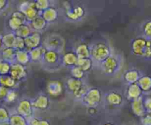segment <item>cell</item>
I'll return each instance as SVG.
<instances>
[{
    "mask_svg": "<svg viewBox=\"0 0 151 125\" xmlns=\"http://www.w3.org/2000/svg\"><path fill=\"white\" fill-rule=\"evenodd\" d=\"M38 125H51L50 124V121L47 120H45V119H41L38 124Z\"/></svg>",
    "mask_w": 151,
    "mask_h": 125,
    "instance_id": "47",
    "label": "cell"
},
{
    "mask_svg": "<svg viewBox=\"0 0 151 125\" xmlns=\"http://www.w3.org/2000/svg\"><path fill=\"white\" fill-rule=\"evenodd\" d=\"M147 39L145 37H138L131 43V51L134 55L142 57L147 48Z\"/></svg>",
    "mask_w": 151,
    "mask_h": 125,
    "instance_id": "9",
    "label": "cell"
},
{
    "mask_svg": "<svg viewBox=\"0 0 151 125\" xmlns=\"http://www.w3.org/2000/svg\"><path fill=\"white\" fill-rule=\"evenodd\" d=\"M29 25L31 27L33 32H42L47 28V24L42 18L41 16L36 17L34 20L29 23Z\"/></svg>",
    "mask_w": 151,
    "mask_h": 125,
    "instance_id": "22",
    "label": "cell"
},
{
    "mask_svg": "<svg viewBox=\"0 0 151 125\" xmlns=\"http://www.w3.org/2000/svg\"><path fill=\"white\" fill-rule=\"evenodd\" d=\"M79 58L76 54L74 51H70L65 52L63 55H62V64L65 67L73 68L76 66L77 64Z\"/></svg>",
    "mask_w": 151,
    "mask_h": 125,
    "instance_id": "16",
    "label": "cell"
},
{
    "mask_svg": "<svg viewBox=\"0 0 151 125\" xmlns=\"http://www.w3.org/2000/svg\"><path fill=\"white\" fill-rule=\"evenodd\" d=\"M111 54V48L105 43H96L91 47V59L96 64H101Z\"/></svg>",
    "mask_w": 151,
    "mask_h": 125,
    "instance_id": "1",
    "label": "cell"
},
{
    "mask_svg": "<svg viewBox=\"0 0 151 125\" xmlns=\"http://www.w3.org/2000/svg\"><path fill=\"white\" fill-rule=\"evenodd\" d=\"M16 38H17V36L14 32H8V33L2 35L3 48H13Z\"/></svg>",
    "mask_w": 151,
    "mask_h": 125,
    "instance_id": "31",
    "label": "cell"
},
{
    "mask_svg": "<svg viewBox=\"0 0 151 125\" xmlns=\"http://www.w3.org/2000/svg\"><path fill=\"white\" fill-rule=\"evenodd\" d=\"M34 4L36 10L40 13L43 12L51 6L50 1L49 0H36L34 1Z\"/></svg>",
    "mask_w": 151,
    "mask_h": 125,
    "instance_id": "33",
    "label": "cell"
},
{
    "mask_svg": "<svg viewBox=\"0 0 151 125\" xmlns=\"http://www.w3.org/2000/svg\"><path fill=\"white\" fill-rule=\"evenodd\" d=\"M0 125H11L9 122H3V123H0Z\"/></svg>",
    "mask_w": 151,
    "mask_h": 125,
    "instance_id": "51",
    "label": "cell"
},
{
    "mask_svg": "<svg viewBox=\"0 0 151 125\" xmlns=\"http://www.w3.org/2000/svg\"><path fill=\"white\" fill-rule=\"evenodd\" d=\"M32 32H33V30H32L30 26L27 23H25V24H22L14 33L17 37H19V38L25 39Z\"/></svg>",
    "mask_w": 151,
    "mask_h": 125,
    "instance_id": "29",
    "label": "cell"
},
{
    "mask_svg": "<svg viewBox=\"0 0 151 125\" xmlns=\"http://www.w3.org/2000/svg\"><path fill=\"white\" fill-rule=\"evenodd\" d=\"M126 97L130 102L139 100L143 97V91L137 83H133L127 85L126 88Z\"/></svg>",
    "mask_w": 151,
    "mask_h": 125,
    "instance_id": "12",
    "label": "cell"
},
{
    "mask_svg": "<svg viewBox=\"0 0 151 125\" xmlns=\"http://www.w3.org/2000/svg\"><path fill=\"white\" fill-rule=\"evenodd\" d=\"M142 58L145 60H151V40L147 39V48L145 49L144 55Z\"/></svg>",
    "mask_w": 151,
    "mask_h": 125,
    "instance_id": "41",
    "label": "cell"
},
{
    "mask_svg": "<svg viewBox=\"0 0 151 125\" xmlns=\"http://www.w3.org/2000/svg\"><path fill=\"white\" fill-rule=\"evenodd\" d=\"M142 125H151V113H147L142 118H140Z\"/></svg>",
    "mask_w": 151,
    "mask_h": 125,
    "instance_id": "42",
    "label": "cell"
},
{
    "mask_svg": "<svg viewBox=\"0 0 151 125\" xmlns=\"http://www.w3.org/2000/svg\"><path fill=\"white\" fill-rule=\"evenodd\" d=\"M130 107H131L132 112L136 116L142 118L147 113L146 109L144 105L143 97H141L139 100L132 101L130 103Z\"/></svg>",
    "mask_w": 151,
    "mask_h": 125,
    "instance_id": "17",
    "label": "cell"
},
{
    "mask_svg": "<svg viewBox=\"0 0 151 125\" xmlns=\"http://www.w3.org/2000/svg\"><path fill=\"white\" fill-rule=\"evenodd\" d=\"M102 100L101 91L97 88H91L82 99V102L88 107H96Z\"/></svg>",
    "mask_w": 151,
    "mask_h": 125,
    "instance_id": "4",
    "label": "cell"
},
{
    "mask_svg": "<svg viewBox=\"0 0 151 125\" xmlns=\"http://www.w3.org/2000/svg\"><path fill=\"white\" fill-rule=\"evenodd\" d=\"M74 52L77 55L79 59H84V58H91V47L86 44H78L76 47Z\"/></svg>",
    "mask_w": 151,
    "mask_h": 125,
    "instance_id": "19",
    "label": "cell"
},
{
    "mask_svg": "<svg viewBox=\"0 0 151 125\" xmlns=\"http://www.w3.org/2000/svg\"><path fill=\"white\" fill-rule=\"evenodd\" d=\"M40 16L42 17L43 19L47 22V24H51L55 22L59 18V12L56 8L50 6L45 11L40 13Z\"/></svg>",
    "mask_w": 151,
    "mask_h": 125,
    "instance_id": "18",
    "label": "cell"
},
{
    "mask_svg": "<svg viewBox=\"0 0 151 125\" xmlns=\"http://www.w3.org/2000/svg\"><path fill=\"white\" fill-rule=\"evenodd\" d=\"M24 42H25L26 50L27 51L42 47V36L41 32L33 31V32L24 39Z\"/></svg>",
    "mask_w": 151,
    "mask_h": 125,
    "instance_id": "11",
    "label": "cell"
},
{
    "mask_svg": "<svg viewBox=\"0 0 151 125\" xmlns=\"http://www.w3.org/2000/svg\"><path fill=\"white\" fill-rule=\"evenodd\" d=\"M16 51L14 48H2L1 50V60L8 62L10 64L15 63Z\"/></svg>",
    "mask_w": 151,
    "mask_h": 125,
    "instance_id": "26",
    "label": "cell"
},
{
    "mask_svg": "<svg viewBox=\"0 0 151 125\" xmlns=\"http://www.w3.org/2000/svg\"><path fill=\"white\" fill-rule=\"evenodd\" d=\"M94 65V62L91 58H84V59H79L77 62L76 66H79L82 71L85 72L91 71L93 69Z\"/></svg>",
    "mask_w": 151,
    "mask_h": 125,
    "instance_id": "30",
    "label": "cell"
},
{
    "mask_svg": "<svg viewBox=\"0 0 151 125\" xmlns=\"http://www.w3.org/2000/svg\"><path fill=\"white\" fill-rule=\"evenodd\" d=\"M124 125H132V124H124Z\"/></svg>",
    "mask_w": 151,
    "mask_h": 125,
    "instance_id": "52",
    "label": "cell"
},
{
    "mask_svg": "<svg viewBox=\"0 0 151 125\" xmlns=\"http://www.w3.org/2000/svg\"><path fill=\"white\" fill-rule=\"evenodd\" d=\"M88 90H89L88 85L87 84H85V83H84L83 85H82L79 90H76V92H74V93H73L72 94L73 95L74 98H75L76 100H82V99L84 98V97L85 96V94H86Z\"/></svg>",
    "mask_w": 151,
    "mask_h": 125,
    "instance_id": "34",
    "label": "cell"
},
{
    "mask_svg": "<svg viewBox=\"0 0 151 125\" xmlns=\"http://www.w3.org/2000/svg\"><path fill=\"white\" fill-rule=\"evenodd\" d=\"M62 46H63V41L62 38H58V37H51L45 41V45L44 46V47L46 49L55 50L59 52Z\"/></svg>",
    "mask_w": 151,
    "mask_h": 125,
    "instance_id": "21",
    "label": "cell"
},
{
    "mask_svg": "<svg viewBox=\"0 0 151 125\" xmlns=\"http://www.w3.org/2000/svg\"><path fill=\"white\" fill-rule=\"evenodd\" d=\"M41 120L40 119L37 117H35L34 116L33 117L30 118L29 119H27V123H28V125H38L40 121Z\"/></svg>",
    "mask_w": 151,
    "mask_h": 125,
    "instance_id": "45",
    "label": "cell"
},
{
    "mask_svg": "<svg viewBox=\"0 0 151 125\" xmlns=\"http://www.w3.org/2000/svg\"><path fill=\"white\" fill-rule=\"evenodd\" d=\"M9 75L17 82L24 80L27 76V69L25 66L21 65L17 63L11 64Z\"/></svg>",
    "mask_w": 151,
    "mask_h": 125,
    "instance_id": "10",
    "label": "cell"
},
{
    "mask_svg": "<svg viewBox=\"0 0 151 125\" xmlns=\"http://www.w3.org/2000/svg\"><path fill=\"white\" fill-rule=\"evenodd\" d=\"M43 64L46 67H56L62 64V55L60 52L55 50L46 49L43 54L42 60Z\"/></svg>",
    "mask_w": 151,
    "mask_h": 125,
    "instance_id": "5",
    "label": "cell"
},
{
    "mask_svg": "<svg viewBox=\"0 0 151 125\" xmlns=\"http://www.w3.org/2000/svg\"><path fill=\"white\" fill-rule=\"evenodd\" d=\"M46 49L43 46L38 48L33 49L28 51L29 56H30V62L33 63H39L42 60L43 54L45 52Z\"/></svg>",
    "mask_w": 151,
    "mask_h": 125,
    "instance_id": "24",
    "label": "cell"
},
{
    "mask_svg": "<svg viewBox=\"0 0 151 125\" xmlns=\"http://www.w3.org/2000/svg\"><path fill=\"white\" fill-rule=\"evenodd\" d=\"M11 64L3 60H0V76L9 75Z\"/></svg>",
    "mask_w": 151,
    "mask_h": 125,
    "instance_id": "35",
    "label": "cell"
},
{
    "mask_svg": "<svg viewBox=\"0 0 151 125\" xmlns=\"http://www.w3.org/2000/svg\"><path fill=\"white\" fill-rule=\"evenodd\" d=\"M46 90L47 93L52 97H59L62 95L64 91V85L63 83L59 80L53 79L50 80L47 83L46 86Z\"/></svg>",
    "mask_w": 151,
    "mask_h": 125,
    "instance_id": "8",
    "label": "cell"
},
{
    "mask_svg": "<svg viewBox=\"0 0 151 125\" xmlns=\"http://www.w3.org/2000/svg\"><path fill=\"white\" fill-rule=\"evenodd\" d=\"M13 48L16 50H24L26 49L25 42H24V38L17 37L14 41V47Z\"/></svg>",
    "mask_w": 151,
    "mask_h": 125,
    "instance_id": "40",
    "label": "cell"
},
{
    "mask_svg": "<svg viewBox=\"0 0 151 125\" xmlns=\"http://www.w3.org/2000/svg\"><path fill=\"white\" fill-rule=\"evenodd\" d=\"M101 125H115V124L113 123H111V122H106V123L103 124H101Z\"/></svg>",
    "mask_w": 151,
    "mask_h": 125,
    "instance_id": "50",
    "label": "cell"
},
{
    "mask_svg": "<svg viewBox=\"0 0 151 125\" xmlns=\"http://www.w3.org/2000/svg\"><path fill=\"white\" fill-rule=\"evenodd\" d=\"M18 11L22 13L26 18V22L29 24L36 17L40 16V13L36 10L34 2H22L18 6Z\"/></svg>",
    "mask_w": 151,
    "mask_h": 125,
    "instance_id": "3",
    "label": "cell"
},
{
    "mask_svg": "<svg viewBox=\"0 0 151 125\" xmlns=\"http://www.w3.org/2000/svg\"><path fill=\"white\" fill-rule=\"evenodd\" d=\"M10 116L11 114L8 109L5 107L0 106V123L9 121Z\"/></svg>",
    "mask_w": 151,
    "mask_h": 125,
    "instance_id": "39",
    "label": "cell"
},
{
    "mask_svg": "<svg viewBox=\"0 0 151 125\" xmlns=\"http://www.w3.org/2000/svg\"><path fill=\"white\" fill-rule=\"evenodd\" d=\"M3 45H2V36L0 35V49H2Z\"/></svg>",
    "mask_w": 151,
    "mask_h": 125,
    "instance_id": "49",
    "label": "cell"
},
{
    "mask_svg": "<svg viewBox=\"0 0 151 125\" xmlns=\"http://www.w3.org/2000/svg\"><path fill=\"white\" fill-rule=\"evenodd\" d=\"M137 84L144 93H150L151 91V76L142 75L137 82Z\"/></svg>",
    "mask_w": 151,
    "mask_h": 125,
    "instance_id": "27",
    "label": "cell"
},
{
    "mask_svg": "<svg viewBox=\"0 0 151 125\" xmlns=\"http://www.w3.org/2000/svg\"><path fill=\"white\" fill-rule=\"evenodd\" d=\"M8 90H9L8 88L0 85V100H5V98L6 97L7 94L8 93Z\"/></svg>",
    "mask_w": 151,
    "mask_h": 125,
    "instance_id": "44",
    "label": "cell"
},
{
    "mask_svg": "<svg viewBox=\"0 0 151 125\" xmlns=\"http://www.w3.org/2000/svg\"><path fill=\"white\" fill-rule=\"evenodd\" d=\"M8 122L11 125H28L27 119L18 113L11 114Z\"/></svg>",
    "mask_w": 151,
    "mask_h": 125,
    "instance_id": "32",
    "label": "cell"
},
{
    "mask_svg": "<svg viewBox=\"0 0 151 125\" xmlns=\"http://www.w3.org/2000/svg\"><path fill=\"white\" fill-rule=\"evenodd\" d=\"M143 101L147 113H151V97H143Z\"/></svg>",
    "mask_w": 151,
    "mask_h": 125,
    "instance_id": "43",
    "label": "cell"
},
{
    "mask_svg": "<svg viewBox=\"0 0 151 125\" xmlns=\"http://www.w3.org/2000/svg\"><path fill=\"white\" fill-rule=\"evenodd\" d=\"M17 84H18V82L16 81L10 75L0 76V85L6 88L8 90L15 89Z\"/></svg>",
    "mask_w": 151,
    "mask_h": 125,
    "instance_id": "28",
    "label": "cell"
},
{
    "mask_svg": "<svg viewBox=\"0 0 151 125\" xmlns=\"http://www.w3.org/2000/svg\"><path fill=\"white\" fill-rule=\"evenodd\" d=\"M15 63H17L21 65L25 66L30 63V56L27 50H17L16 51Z\"/></svg>",
    "mask_w": 151,
    "mask_h": 125,
    "instance_id": "25",
    "label": "cell"
},
{
    "mask_svg": "<svg viewBox=\"0 0 151 125\" xmlns=\"http://www.w3.org/2000/svg\"><path fill=\"white\" fill-rule=\"evenodd\" d=\"M32 102V105L34 110H45L50 106V99L45 94H39Z\"/></svg>",
    "mask_w": 151,
    "mask_h": 125,
    "instance_id": "14",
    "label": "cell"
},
{
    "mask_svg": "<svg viewBox=\"0 0 151 125\" xmlns=\"http://www.w3.org/2000/svg\"><path fill=\"white\" fill-rule=\"evenodd\" d=\"M97 112L96 107H88V113L91 115H94L96 114Z\"/></svg>",
    "mask_w": 151,
    "mask_h": 125,
    "instance_id": "48",
    "label": "cell"
},
{
    "mask_svg": "<svg viewBox=\"0 0 151 125\" xmlns=\"http://www.w3.org/2000/svg\"><path fill=\"white\" fill-rule=\"evenodd\" d=\"M26 18L24 14L20 11H14L11 14V17L8 21V25L11 29V32H15L22 24H25Z\"/></svg>",
    "mask_w": 151,
    "mask_h": 125,
    "instance_id": "7",
    "label": "cell"
},
{
    "mask_svg": "<svg viewBox=\"0 0 151 125\" xmlns=\"http://www.w3.org/2000/svg\"><path fill=\"white\" fill-rule=\"evenodd\" d=\"M19 97V93L16 89H11L8 90L6 97L5 98V101L8 103H14L17 100Z\"/></svg>",
    "mask_w": 151,
    "mask_h": 125,
    "instance_id": "37",
    "label": "cell"
},
{
    "mask_svg": "<svg viewBox=\"0 0 151 125\" xmlns=\"http://www.w3.org/2000/svg\"><path fill=\"white\" fill-rule=\"evenodd\" d=\"M70 74L71 77H73V78L82 80V79L85 77V72L84 71H82L79 66H76L70 69Z\"/></svg>",
    "mask_w": 151,
    "mask_h": 125,
    "instance_id": "36",
    "label": "cell"
},
{
    "mask_svg": "<svg viewBox=\"0 0 151 125\" xmlns=\"http://www.w3.org/2000/svg\"><path fill=\"white\" fill-rule=\"evenodd\" d=\"M8 2H9L7 0H0V11L5 10L8 5Z\"/></svg>",
    "mask_w": 151,
    "mask_h": 125,
    "instance_id": "46",
    "label": "cell"
},
{
    "mask_svg": "<svg viewBox=\"0 0 151 125\" xmlns=\"http://www.w3.org/2000/svg\"><path fill=\"white\" fill-rule=\"evenodd\" d=\"M33 109L32 102L27 99L20 100L17 106V113L24 116L25 119H29L33 116Z\"/></svg>",
    "mask_w": 151,
    "mask_h": 125,
    "instance_id": "6",
    "label": "cell"
},
{
    "mask_svg": "<svg viewBox=\"0 0 151 125\" xmlns=\"http://www.w3.org/2000/svg\"><path fill=\"white\" fill-rule=\"evenodd\" d=\"M142 32L144 36L147 39L151 40V19L148 20L142 26Z\"/></svg>",
    "mask_w": 151,
    "mask_h": 125,
    "instance_id": "38",
    "label": "cell"
},
{
    "mask_svg": "<svg viewBox=\"0 0 151 125\" xmlns=\"http://www.w3.org/2000/svg\"><path fill=\"white\" fill-rule=\"evenodd\" d=\"M105 101L109 105L118 107L122 105L124 101V98L119 91L112 90L105 95Z\"/></svg>",
    "mask_w": 151,
    "mask_h": 125,
    "instance_id": "15",
    "label": "cell"
},
{
    "mask_svg": "<svg viewBox=\"0 0 151 125\" xmlns=\"http://www.w3.org/2000/svg\"><path fill=\"white\" fill-rule=\"evenodd\" d=\"M85 16V10L82 5H77L66 11V17L70 21H79Z\"/></svg>",
    "mask_w": 151,
    "mask_h": 125,
    "instance_id": "13",
    "label": "cell"
},
{
    "mask_svg": "<svg viewBox=\"0 0 151 125\" xmlns=\"http://www.w3.org/2000/svg\"><path fill=\"white\" fill-rule=\"evenodd\" d=\"M122 59L119 55L113 54L100 64V69L103 74L107 76L114 75L121 67Z\"/></svg>",
    "mask_w": 151,
    "mask_h": 125,
    "instance_id": "2",
    "label": "cell"
},
{
    "mask_svg": "<svg viewBox=\"0 0 151 125\" xmlns=\"http://www.w3.org/2000/svg\"><path fill=\"white\" fill-rule=\"evenodd\" d=\"M141 77H142V74H141L140 71L136 69L127 70L123 74L124 80L128 85L137 83Z\"/></svg>",
    "mask_w": 151,
    "mask_h": 125,
    "instance_id": "20",
    "label": "cell"
},
{
    "mask_svg": "<svg viewBox=\"0 0 151 125\" xmlns=\"http://www.w3.org/2000/svg\"><path fill=\"white\" fill-rule=\"evenodd\" d=\"M84 82L81 80H78V79L73 78V77H70L68 78L65 83V86H66L67 89L70 93H74L76 90H79L84 84Z\"/></svg>",
    "mask_w": 151,
    "mask_h": 125,
    "instance_id": "23",
    "label": "cell"
}]
</instances>
